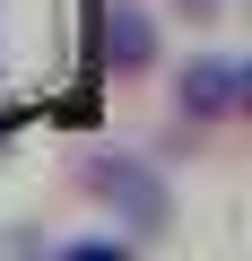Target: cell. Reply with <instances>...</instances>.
<instances>
[{
    "label": "cell",
    "mask_w": 252,
    "mask_h": 261,
    "mask_svg": "<svg viewBox=\"0 0 252 261\" xmlns=\"http://www.w3.org/2000/svg\"><path fill=\"white\" fill-rule=\"evenodd\" d=\"M104 61H113L122 79H139V70L157 61V27H148V9H131V0H104Z\"/></svg>",
    "instance_id": "cell-3"
},
{
    "label": "cell",
    "mask_w": 252,
    "mask_h": 261,
    "mask_svg": "<svg viewBox=\"0 0 252 261\" xmlns=\"http://www.w3.org/2000/svg\"><path fill=\"white\" fill-rule=\"evenodd\" d=\"M235 105H243V61H235V53L183 61V79H174V113H183V122H226Z\"/></svg>",
    "instance_id": "cell-2"
},
{
    "label": "cell",
    "mask_w": 252,
    "mask_h": 261,
    "mask_svg": "<svg viewBox=\"0 0 252 261\" xmlns=\"http://www.w3.org/2000/svg\"><path fill=\"white\" fill-rule=\"evenodd\" d=\"M78 183H87V200H96V209H113L131 235H165V226H174V200H165L157 166L122 157V148H96V157L78 166Z\"/></svg>",
    "instance_id": "cell-1"
}]
</instances>
